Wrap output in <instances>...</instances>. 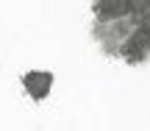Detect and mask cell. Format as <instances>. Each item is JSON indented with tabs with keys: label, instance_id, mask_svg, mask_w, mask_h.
<instances>
[{
	"label": "cell",
	"instance_id": "cell-1",
	"mask_svg": "<svg viewBox=\"0 0 150 131\" xmlns=\"http://www.w3.org/2000/svg\"><path fill=\"white\" fill-rule=\"evenodd\" d=\"M136 28H139V22H136L134 14L117 17V20H95V36L108 56H117L120 59V50L125 48V42L131 39V33Z\"/></svg>",
	"mask_w": 150,
	"mask_h": 131
},
{
	"label": "cell",
	"instance_id": "cell-2",
	"mask_svg": "<svg viewBox=\"0 0 150 131\" xmlns=\"http://www.w3.org/2000/svg\"><path fill=\"white\" fill-rule=\"evenodd\" d=\"M120 59L128 61V64H145L150 59V31L136 28L131 33V39L125 42V48L120 50Z\"/></svg>",
	"mask_w": 150,
	"mask_h": 131
},
{
	"label": "cell",
	"instance_id": "cell-3",
	"mask_svg": "<svg viewBox=\"0 0 150 131\" xmlns=\"http://www.w3.org/2000/svg\"><path fill=\"white\" fill-rule=\"evenodd\" d=\"M53 73L47 70H31L22 75V89H25L28 95H31L33 100H45L50 92H53Z\"/></svg>",
	"mask_w": 150,
	"mask_h": 131
},
{
	"label": "cell",
	"instance_id": "cell-4",
	"mask_svg": "<svg viewBox=\"0 0 150 131\" xmlns=\"http://www.w3.org/2000/svg\"><path fill=\"white\" fill-rule=\"evenodd\" d=\"M92 9L97 20H117L131 14V0H95Z\"/></svg>",
	"mask_w": 150,
	"mask_h": 131
}]
</instances>
